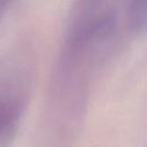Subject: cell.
<instances>
[{
	"mask_svg": "<svg viewBox=\"0 0 147 147\" xmlns=\"http://www.w3.org/2000/svg\"><path fill=\"white\" fill-rule=\"evenodd\" d=\"M117 31V13L68 18L49 80L45 147H74L84 126L96 75Z\"/></svg>",
	"mask_w": 147,
	"mask_h": 147,
	"instance_id": "obj_1",
	"label": "cell"
},
{
	"mask_svg": "<svg viewBox=\"0 0 147 147\" xmlns=\"http://www.w3.org/2000/svg\"><path fill=\"white\" fill-rule=\"evenodd\" d=\"M125 16L127 30L133 36L147 33V0H126Z\"/></svg>",
	"mask_w": 147,
	"mask_h": 147,
	"instance_id": "obj_2",
	"label": "cell"
},
{
	"mask_svg": "<svg viewBox=\"0 0 147 147\" xmlns=\"http://www.w3.org/2000/svg\"><path fill=\"white\" fill-rule=\"evenodd\" d=\"M20 109L16 103L0 102V139L10 133L17 123Z\"/></svg>",
	"mask_w": 147,
	"mask_h": 147,
	"instance_id": "obj_3",
	"label": "cell"
}]
</instances>
